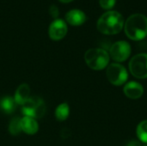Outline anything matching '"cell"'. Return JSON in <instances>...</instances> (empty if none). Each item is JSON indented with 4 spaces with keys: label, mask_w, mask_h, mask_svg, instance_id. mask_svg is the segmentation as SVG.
<instances>
[{
    "label": "cell",
    "mask_w": 147,
    "mask_h": 146,
    "mask_svg": "<svg viewBox=\"0 0 147 146\" xmlns=\"http://www.w3.org/2000/svg\"><path fill=\"white\" fill-rule=\"evenodd\" d=\"M123 25V15L115 10H109L105 12L97 21L98 30L105 34H118L122 29Z\"/></svg>",
    "instance_id": "6da1fadb"
},
{
    "label": "cell",
    "mask_w": 147,
    "mask_h": 146,
    "mask_svg": "<svg viewBox=\"0 0 147 146\" xmlns=\"http://www.w3.org/2000/svg\"><path fill=\"white\" fill-rule=\"evenodd\" d=\"M125 33L131 40H140L147 35V16L140 13L131 15L125 22Z\"/></svg>",
    "instance_id": "7a4b0ae2"
},
{
    "label": "cell",
    "mask_w": 147,
    "mask_h": 146,
    "mask_svg": "<svg viewBox=\"0 0 147 146\" xmlns=\"http://www.w3.org/2000/svg\"><path fill=\"white\" fill-rule=\"evenodd\" d=\"M87 65L95 71H100L107 67L109 62V54L102 48L89 49L84 54Z\"/></svg>",
    "instance_id": "3957f363"
},
{
    "label": "cell",
    "mask_w": 147,
    "mask_h": 146,
    "mask_svg": "<svg viewBox=\"0 0 147 146\" xmlns=\"http://www.w3.org/2000/svg\"><path fill=\"white\" fill-rule=\"evenodd\" d=\"M129 70L137 78H147V53H140L132 58L129 62Z\"/></svg>",
    "instance_id": "277c9868"
},
{
    "label": "cell",
    "mask_w": 147,
    "mask_h": 146,
    "mask_svg": "<svg viewBox=\"0 0 147 146\" xmlns=\"http://www.w3.org/2000/svg\"><path fill=\"white\" fill-rule=\"evenodd\" d=\"M108 80L114 85L120 86L127 80L128 74L125 67L120 64H111L108 66L106 71Z\"/></svg>",
    "instance_id": "5b68a950"
},
{
    "label": "cell",
    "mask_w": 147,
    "mask_h": 146,
    "mask_svg": "<svg viewBox=\"0 0 147 146\" xmlns=\"http://www.w3.org/2000/svg\"><path fill=\"white\" fill-rule=\"evenodd\" d=\"M109 53L115 61L123 62L127 60L131 54V46L125 40L116 41L111 46Z\"/></svg>",
    "instance_id": "8992f818"
},
{
    "label": "cell",
    "mask_w": 147,
    "mask_h": 146,
    "mask_svg": "<svg viewBox=\"0 0 147 146\" xmlns=\"http://www.w3.org/2000/svg\"><path fill=\"white\" fill-rule=\"evenodd\" d=\"M67 33V26L66 23L61 20L57 19L53 21L48 29L49 36L53 40H59L63 39Z\"/></svg>",
    "instance_id": "52a82bcc"
},
{
    "label": "cell",
    "mask_w": 147,
    "mask_h": 146,
    "mask_svg": "<svg viewBox=\"0 0 147 146\" xmlns=\"http://www.w3.org/2000/svg\"><path fill=\"white\" fill-rule=\"evenodd\" d=\"M125 95L130 99H139L144 93L143 86L137 82H130L124 87Z\"/></svg>",
    "instance_id": "ba28073f"
},
{
    "label": "cell",
    "mask_w": 147,
    "mask_h": 146,
    "mask_svg": "<svg viewBox=\"0 0 147 146\" xmlns=\"http://www.w3.org/2000/svg\"><path fill=\"white\" fill-rule=\"evenodd\" d=\"M65 19L68 23L73 26H78L83 24L86 20V15L81 9H74L68 11L65 15Z\"/></svg>",
    "instance_id": "9c48e42d"
},
{
    "label": "cell",
    "mask_w": 147,
    "mask_h": 146,
    "mask_svg": "<svg viewBox=\"0 0 147 146\" xmlns=\"http://www.w3.org/2000/svg\"><path fill=\"white\" fill-rule=\"evenodd\" d=\"M21 127L22 131L27 134H34L38 131V123L34 118L27 117L21 119Z\"/></svg>",
    "instance_id": "30bf717a"
},
{
    "label": "cell",
    "mask_w": 147,
    "mask_h": 146,
    "mask_svg": "<svg viewBox=\"0 0 147 146\" xmlns=\"http://www.w3.org/2000/svg\"><path fill=\"white\" fill-rule=\"evenodd\" d=\"M29 86L27 83H22L21 84L15 94V102H16V104L18 105H23L28 99H29Z\"/></svg>",
    "instance_id": "8fae6325"
},
{
    "label": "cell",
    "mask_w": 147,
    "mask_h": 146,
    "mask_svg": "<svg viewBox=\"0 0 147 146\" xmlns=\"http://www.w3.org/2000/svg\"><path fill=\"white\" fill-rule=\"evenodd\" d=\"M16 105L15 99L11 96H4L0 100V109L3 113L7 114H12L15 111Z\"/></svg>",
    "instance_id": "7c38bea8"
},
{
    "label": "cell",
    "mask_w": 147,
    "mask_h": 146,
    "mask_svg": "<svg viewBox=\"0 0 147 146\" xmlns=\"http://www.w3.org/2000/svg\"><path fill=\"white\" fill-rule=\"evenodd\" d=\"M69 113H70V108H69L68 104L67 103H61L56 108V111H55L56 119L59 121L65 120L69 115Z\"/></svg>",
    "instance_id": "4fadbf2b"
},
{
    "label": "cell",
    "mask_w": 147,
    "mask_h": 146,
    "mask_svg": "<svg viewBox=\"0 0 147 146\" xmlns=\"http://www.w3.org/2000/svg\"><path fill=\"white\" fill-rule=\"evenodd\" d=\"M137 136L141 142L147 144V120H144L138 125Z\"/></svg>",
    "instance_id": "5bb4252c"
},
{
    "label": "cell",
    "mask_w": 147,
    "mask_h": 146,
    "mask_svg": "<svg viewBox=\"0 0 147 146\" xmlns=\"http://www.w3.org/2000/svg\"><path fill=\"white\" fill-rule=\"evenodd\" d=\"M9 132L12 135H17L22 132V127H21V119L18 117H16L12 119V120L9 123Z\"/></svg>",
    "instance_id": "9a60e30c"
},
{
    "label": "cell",
    "mask_w": 147,
    "mask_h": 146,
    "mask_svg": "<svg viewBox=\"0 0 147 146\" xmlns=\"http://www.w3.org/2000/svg\"><path fill=\"white\" fill-rule=\"evenodd\" d=\"M116 0H99L100 5L104 8V9H110L112 8L115 3Z\"/></svg>",
    "instance_id": "2e32d148"
},
{
    "label": "cell",
    "mask_w": 147,
    "mask_h": 146,
    "mask_svg": "<svg viewBox=\"0 0 147 146\" xmlns=\"http://www.w3.org/2000/svg\"><path fill=\"white\" fill-rule=\"evenodd\" d=\"M50 14L53 16V17H57L58 16V14H59V11H58V8L54 5L51 6L50 8Z\"/></svg>",
    "instance_id": "e0dca14e"
},
{
    "label": "cell",
    "mask_w": 147,
    "mask_h": 146,
    "mask_svg": "<svg viewBox=\"0 0 147 146\" xmlns=\"http://www.w3.org/2000/svg\"><path fill=\"white\" fill-rule=\"evenodd\" d=\"M126 146H140V142H138L136 140H132Z\"/></svg>",
    "instance_id": "ac0fdd59"
},
{
    "label": "cell",
    "mask_w": 147,
    "mask_h": 146,
    "mask_svg": "<svg viewBox=\"0 0 147 146\" xmlns=\"http://www.w3.org/2000/svg\"><path fill=\"white\" fill-rule=\"evenodd\" d=\"M59 1L62 2V3H69V2H71L72 0H59Z\"/></svg>",
    "instance_id": "d6986e66"
},
{
    "label": "cell",
    "mask_w": 147,
    "mask_h": 146,
    "mask_svg": "<svg viewBox=\"0 0 147 146\" xmlns=\"http://www.w3.org/2000/svg\"><path fill=\"white\" fill-rule=\"evenodd\" d=\"M145 146H147V145H145Z\"/></svg>",
    "instance_id": "ffe728a7"
}]
</instances>
